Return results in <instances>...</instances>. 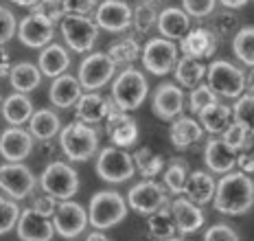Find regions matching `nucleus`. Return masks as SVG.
Wrapping results in <instances>:
<instances>
[{"label": "nucleus", "instance_id": "nucleus-43", "mask_svg": "<svg viewBox=\"0 0 254 241\" xmlns=\"http://www.w3.org/2000/svg\"><path fill=\"white\" fill-rule=\"evenodd\" d=\"M20 213L22 211L13 200H7V197L0 195V235L11 233L20 219Z\"/></svg>", "mask_w": 254, "mask_h": 241}, {"label": "nucleus", "instance_id": "nucleus-6", "mask_svg": "<svg viewBox=\"0 0 254 241\" xmlns=\"http://www.w3.org/2000/svg\"><path fill=\"white\" fill-rule=\"evenodd\" d=\"M40 186L53 200H70L79 191V176L66 162H51L40 176Z\"/></svg>", "mask_w": 254, "mask_h": 241}, {"label": "nucleus", "instance_id": "nucleus-23", "mask_svg": "<svg viewBox=\"0 0 254 241\" xmlns=\"http://www.w3.org/2000/svg\"><path fill=\"white\" fill-rule=\"evenodd\" d=\"M81 94H83V88H81V83H79L77 77L64 72V75L53 79L51 90H49V99L55 108L68 110V108L77 106V101L81 99Z\"/></svg>", "mask_w": 254, "mask_h": 241}, {"label": "nucleus", "instance_id": "nucleus-9", "mask_svg": "<svg viewBox=\"0 0 254 241\" xmlns=\"http://www.w3.org/2000/svg\"><path fill=\"white\" fill-rule=\"evenodd\" d=\"M125 202L131 211H136L138 215H151L160 211V208L169 206V195H167V188L160 182L142 180L129 188Z\"/></svg>", "mask_w": 254, "mask_h": 241}, {"label": "nucleus", "instance_id": "nucleus-18", "mask_svg": "<svg viewBox=\"0 0 254 241\" xmlns=\"http://www.w3.org/2000/svg\"><path fill=\"white\" fill-rule=\"evenodd\" d=\"M15 230H18L20 241H51L55 235L51 217L33 211V208H26L24 213H20Z\"/></svg>", "mask_w": 254, "mask_h": 241}, {"label": "nucleus", "instance_id": "nucleus-39", "mask_svg": "<svg viewBox=\"0 0 254 241\" xmlns=\"http://www.w3.org/2000/svg\"><path fill=\"white\" fill-rule=\"evenodd\" d=\"M230 110H232V117H235L237 123H241L243 127L254 136V94L248 92V94L237 97V103Z\"/></svg>", "mask_w": 254, "mask_h": 241}, {"label": "nucleus", "instance_id": "nucleus-28", "mask_svg": "<svg viewBox=\"0 0 254 241\" xmlns=\"http://www.w3.org/2000/svg\"><path fill=\"white\" fill-rule=\"evenodd\" d=\"M215 184H217V182L213 180V176H210V174H206V171H193V174L187 178L184 193H187V197L193 204L204 206V204L213 202Z\"/></svg>", "mask_w": 254, "mask_h": 241}, {"label": "nucleus", "instance_id": "nucleus-22", "mask_svg": "<svg viewBox=\"0 0 254 241\" xmlns=\"http://www.w3.org/2000/svg\"><path fill=\"white\" fill-rule=\"evenodd\" d=\"M112 99H105L99 92H88L81 94V99L77 101L75 106V114L79 123H86V125H94L99 120L108 119V114L112 112Z\"/></svg>", "mask_w": 254, "mask_h": 241}, {"label": "nucleus", "instance_id": "nucleus-46", "mask_svg": "<svg viewBox=\"0 0 254 241\" xmlns=\"http://www.w3.org/2000/svg\"><path fill=\"white\" fill-rule=\"evenodd\" d=\"M15 31H18L15 15L9 11L7 7H2V4H0V46L7 44V42L15 35Z\"/></svg>", "mask_w": 254, "mask_h": 241}, {"label": "nucleus", "instance_id": "nucleus-24", "mask_svg": "<svg viewBox=\"0 0 254 241\" xmlns=\"http://www.w3.org/2000/svg\"><path fill=\"white\" fill-rule=\"evenodd\" d=\"M237 158H239L237 151L230 149L221 138H210L206 143L204 160L208 171H213V174H228V171H232L237 165Z\"/></svg>", "mask_w": 254, "mask_h": 241}, {"label": "nucleus", "instance_id": "nucleus-49", "mask_svg": "<svg viewBox=\"0 0 254 241\" xmlns=\"http://www.w3.org/2000/svg\"><path fill=\"white\" fill-rule=\"evenodd\" d=\"M55 206H57V200H53L51 195H44V197H38L31 208H33V211H38V213H42V215H46V217H53Z\"/></svg>", "mask_w": 254, "mask_h": 241}, {"label": "nucleus", "instance_id": "nucleus-37", "mask_svg": "<svg viewBox=\"0 0 254 241\" xmlns=\"http://www.w3.org/2000/svg\"><path fill=\"white\" fill-rule=\"evenodd\" d=\"M149 233L156 239H160V241L171 239L173 235H176V224H173V217H171L169 206H165V208H160V211L149 215Z\"/></svg>", "mask_w": 254, "mask_h": 241}, {"label": "nucleus", "instance_id": "nucleus-41", "mask_svg": "<svg viewBox=\"0 0 254 241\" xmlns=\"http://www.w3.org/2000/svg\"><path fill=\"white\" fill-rule=\"evenodd\" d=\"M221 134H224V138H221V140H224V143L228 145L230 149H235V151L248 149V147H250V143H252V138H250L252 134L248 132L241 123H237V120H235V123H230Z\"/></svg>", "mask_w": 254, "mask_h": 241}, {"label": "nucleus", "instance_id": "nucleus-15", "mask_svg": "<svg viewBox=\"0 0 254 241\" xmlns=\"http://www.w3.org/2000/svg\"><path fill=\"white\" fill-rule=\"evenodd\" d=\"M151 110L158 119L162 120H173L178 117H182L184 110V92L178 83H160L153 92L151 99Z\"/></svg>", "mask_w": 254, "mask_h": 241}, {"label": "nucleus", "instance_id": "nucleus-21", "mask_svg": "<svg viewBox=\"0 0 254 241\" xmlns=\"http://www.w3.org/2000/svg\"><path fill=\"white\" fill-rule=\"evenodd\" d=\"M180 51H182V55L199 61L206 60V57H213V53L217 51V33L206 27L190 29L180 42Z\"/></svg>", "mask_w": 254, "mask_h": 241}, {"label": "nucleus", "instance_id": "nucleus-47", "mask_svg": "<svg viewBox=\"0 0 254 241\" xmlns=\"http://www.w3.org/2000/svg\"><path fill=\"white\" fill-rule=\"evenodd\" d=\"M204 241H239V235L228 224H215V226L206 230Z\"/></svg>", "mask_w": 254, "mask_h": 241}, {"label": "nucleus", "instance_id": "nucleus-25", "mask_svg": "<svg viewBox=\"0 0 254 241\" xmlns=\"http://www.w3.org/2000/svg\"><path fill=\"white\" fill-rule=\"evenodd\" d=\"M158 31L165 40H182L184 35L190 31V18L184 9L169 7L165 11L158 13Z\"/></svg>", "mask_w": 254, "mask_h": 241}, {"label": "nucleus", "instance_id": "nucleus-13", "mask_svg": "<svg viewBox=\"0 0 254 241\" xmlns=\"http://www.w3.org/2000/svg\"><path fill=\"white\" fill-rule=\"evenodd\" d=\"M116 72V64L108 57V53H92L79 66V83L83 90L88 92H97L99 88L108 86L112 81Z\"/></svg>", "mask_w": 254, "mask_h": 241}, {"label": "nucleus", "instance_id": "nucleus-5", "mask_svg": "<svg viewBox=\"0 0 254 241\" xmlns=\"http://www.w3.org/2000/svg\"><path fill=\"white\" fill-rule=\"evenodd\" d=\"M206 79L210 90L226 99H237L246 90V72L226 60L210 61L206 66Z\"/></svg>", "mask_w": 254, "mask_h": 241}, {"label": "nucleus", "instance_id": "nucleus-44", "mask_svg": "<svg viewBox=\"0 0 254 241\" xmlns=\"http://www.w3.org/2000/svg\"><path fill=\"white\" fill-rule=\"evenodd\" d=\"M31 13H38L42 18H46L49 22H60L64 18V0H38V2L31 7Z\"/></svg>", "mask_w": 254, "mask_h": 241}, {"label": "nucleus", "instance_id": "nucleus-42", "mask_svg": "<svg viewBox=\"0 0 254 241\" xmlns=\"http://www.w3.org/2000/svg\"><path fill=\"white\" fill-rule=\"evenodd\" d=\"M213 103H219V99H217V94L210 90L208 83H199V86H195L193 90H190V97H189V108L193 114H199L204 108L213 106Z\"/></svg>", "mask_w": 254, "mask_h": 241}, {"label": "nucleus", "instance_id": "nucleus-55", "mask_svg": "<svg viewBox=\"0 0 254 241\" xmlns=\"http://www.w3.org/2000/svg\"><path fill=\"white\" fill-rule=\"evenodd\" d=\"M165 241H184V239H180V237H171V239H165Z\"/></svg>", "mask_w": 254, "mask_h": 241}, {"label": "nucleus", "instance_id": "nucleus-10", "mask_svg": "<svg viewBox=\"0 0 254 241\" xmlns=\"http://www.w3.org/2000/svg\"><path fill=\"white\" fill-rule=\"evenodd\" d=\"M142 66L156 77H165L173 70L178 61V46L171 40L153 38L140 49Z\"/></svg>", "mask_w": 254, "mask_h": 241}, {"label": "nucleus", "instance_id": "nucleus-56", "mask_svg": "<svg viewBox=\"0 0 254 241\" xmlns=\"http://www.w3.org/2000/svg\"><path fill=\"white\" fill-rule=\"evenodd\" d=\"M142 2H151L153 4V2H160V0H142Z\"/></svg>", "mask_w": 254, "mask_h": 241}, {"label": "nucleus", "instance_id": "nucleus-31", "mask_svg": "<svg viewBox=\"0 0 254 241\" xmlns=\"http://www.w3.org/2000/svg\"><path fill=\"white\" fill-rule=\"evenodd\" d=\"M9 81H11L15 92L29 94L40 86L42 72H40V68L35 64H31V61H18V64H13L11 70H9Z\"/></svg>", "mask_w": 254, "mask_h": 241}, {"label": "nucleus", "instance_id": "nucleus-3", "mask_svg": "<svg viewBox=\"0 0 254 241\" xmlns=\"http://www.w3.org/2000/svg\"><path fill=\"white\" fill-rule=\"evenodd\" d=\"M127 206L125 197L116 191H99L90 197L88 204V224L97 230H108L119 226L127 217Z\"/></svg>", "mask_w": 254, "mask_h": 241}, {"label": "nucleus", "instance_id": "nucleus-36", "mask_svg": "<svg viewBox=\"0 0 254 241\" xmlns=\"http://www.w3.org/2000/svg\"><path fill=\"white\" fill-rule=\"evenodd\" d=\"M232 53L243 66L254 68V27H243L232 40Z\"/></svg>", "mask_w": 254, "mask_h": 241}, {"label": "nucleus", "instance_id": "nucleus-12", "mask_svg": "<svg viewBox=\"0 0 254 241\" xmlns=\"http://www.w3.org/2000/svg\"><path fill=\"white\" fill-rule=\"evenodd\" d=\"M53 228L64 239H77L88 226V211L79 202L62 200L53 213Z\"/></svg>", "mask_w": 254, "mask_h": 241}, {"label": "nucleus", "instance_id": "nucleus-1", "mask_svg": "<svg viewBox=\"0 0 254 241\" xmlns=\"http://www.w3.org/2000/svg\"><path fill=\"white\" fill-rule=\"evenodd\" d=\"M215 211L230 217H239L252 211L254 206V180L243 171H228L215 184L213 195Z\"/></svg>", "mask_w": 254, "mask_h": 241}, {"label": "nucleus", "instance_id": "nucleus-34", "mask_svg": "<svg viewBox=\"0 0 254 241\" xmlns=\"http://www.w3.org/2000/svg\"><path fill=\"white\" fill-rule=\"evenodd\" d=\"M108 57L116 66H129L140 57V46L134 38H121L108 46Z\"/></svg>", "mask_w": 254, "mask_h": 241}, {"label": "nucleus", "instance_id": "nucleus-50", "mask_svg": "<svg viewBox=\"0 0 254 241\" xmlns=\"http://www.w3.org/2000/svg\"><path fill=\"white\" fill-rule=\"evenodd\" d=\"M9 70H11L9 57H7V53H4V51H0V79H2V77H7Z\"/></svg>", "mask_w": 254, "mask_h": 241}, {"label": "nucleus", "instance_id": "nucleus-8", "mask_svg": "<svg viewBox=\"0 0 254 241\" xmlns=\"http://www.w3.org/2000/svg\"><path fill=\"white\" fill-rule=\"evenodd\" d=\"M136 174L131 156L121 147H105L97 156V176L110 184H123Z\"/></svg>", "mask_w": 254, "mask_h": 241}, {"label": "nucleus", "instance_id": "nucleus-51", "mask_svg": "<svg viewBox=\"0 0 254 241\" xmlns=\"http://www.w3.org/2000/svg\"><path fill=\"white\" fill-rule=\"evenodd\" d=\"M221 4H224L226 9H241V7H246L250 0H219Z\"/></svg>", "mask_w": 254, "mask_h": 241}, {"label": "nucleus", "instance_id": "nucleus-52", "mask_svg": "<svg viewBox=\"0 0 254 241\" xmlns=\"http://www.w3.org/2000/svg\"><path fill=\"white\" fill-rule=\"evenodd\" d=\"M246 88L250 90V94H254V68H250V72L246 75Z\"/></svg>", "mask_w": 254, "mask_h": 241}, {"label": "nucleus", "instance_id": "nucleus-35", "mask_svg": "<svg viewBox=\"0 0 254 241\" xmlns=\"http://www.w3.org/2000/svg\"><path fill=\"white\" fill-rule=\"evenodd\" d=\"M131 160H134L136 169L140 171V176H145V180H151V178L162 174V169H165V160H162L156 151H151L149 147L136 149V154L131 156Z\"/></svg>", "mask_w": 254, "mask_h": 241}, {"label": "nucleus", "instance_id": "nucleus-19", "mask_svg": "<svg viewBox=\"0 0 254 241\" xmlns=\"http://www.w3.org/2000/svg\"><path fill=\"white\" fill-rule=\"evenodd\" d=\"M33 136L22 127H9L0 134V156L7 162H24L33 151Z\"/></svg>", "mask_w": 254, "mask_h": 241}, {"label": "nucleus", "instance_id": "nucleus-26", "mask_svg": "<svg viewBox=\"0 0 254 241\" xmlns=\"http://www.w3.org/2000/svg\"><path fill=\"white\" fill-rule=\"evenodd\" d=\"M169 138H171V145L176 149H189L190 145L199 143L204 138V129L202 125L190 117H178L173 119L171 129H169Z\"/></svg>", "mask_w": 254, "mask_h": 241}, {"label": "nucleus", "instance_id": "nucleus-2", "mask_svg": "<svg viewBox=\"0 0 254 241\" xmlns=\"http://www.w3.org/2000/svg\"><path fill=\"white\" fill-rule=\"evenodd\" d=\"M60 147L70 162H86L99 151V134L92 125L75 120L60 129Z\"/></svg>", "mask_w": 254, "mask_h": 241}, {"label": "nucleus", "instance_id": "nucleus-7", "mask_svg": "<svg viewBox=\"0 0 254 241\" xmlns=\"http://www.w3.org/2000/svg\"><path fill=\"white\" fill-rule=\"evenodd\" d=\"M60 27H62L64 42H66L68 49L75 51V53H88V51H92V46L97 44L99 27L88 15L66 13L62 18Z\"/></svg>", "mask_w": 254, "mask_h": 241}, {"label": "nucleus", "instance_id": "nucleus-48", "mask_svg": "<svg viewBox=\"0 0 254 241\" xmlns=\"http://www.w3.org/2000/svg\"><path fill=\"white\" fill-rule=\"evenodd\" d=\"M99 0H64V13H75V15H88L94 11Z\"/></svg>", "mask_w": 254, "mask_h": 241}, {"label": "nucleus", "instance_id": "nucleus-17", "mask_svg": "<svg viewBox=\"0 0 254 241\" xmlns=\"http://www.w3.org/2000/svg\"><path fill=\"white\" fill-rule=\"evenodd\" d=\"M105 132H108L114 147H121V149L131 147L138 140V125H136V120L127 112H121V110H112L108 114Z\"/></svg>", "mask_w": 254, "mask_h": 241}, {"label": "nucleus", "instance_id": "nucleus-38", "mask_svg": "<svg viewBox=\"0 0 254 241\" xmlns=\"http://www.w3.org/2000/svg\"><path fill=\"white\" fill-rule=\"evenodd\" d=\"M187 162L184 160H173L171 165L165 169V186L169 193H173V195H180V193H184V184H187Z\"/></svg>", "mask_w": 254, "mask_h": 241}, {"label": "nucleus", "instance_id": "nucleus-27", "mask_svg": "<svg viewBox=\"0 0 254 241\" xmlns=\"http://www.w3.org/2000/svg\"><path fill=\"white\" fill-rule=\"evenodd\" d=\"M68 66H70V55H68V51L62 44H53L51 42V44H46L42 49L40 60H38V68L42 75L55 79V77H60L68 70Z\"/></svg>", "mask_w": 254, "mask_h": 241}, {"label": "nucleus", "instance_id": "nucleus-11", "mask_svg": "<svg viewBox=\"0 0 254 241\" xmlns=\"http://www.w3.org/2000/svg\"><path fill=\"white\" fill-rule=\"evenodd\" d=\"M35 180L33 171L24 162H4L0 165V191H4L11 200H24L33 193Z\"/></svg>", "mask_w": 254, "mask_h": 241}, {"label": "nucleus", "instance_id": "nucleus-32", "mask_svg": "<svg viewBox=\"0 0 254 241\" xmlns=\"http://www.w3.org/2000/svg\"><path fill=\"white\" fill-rule=\"evenodd\" d=\"M173 75H176L178 86L195 88V86H199L202 79L206 77V66L199 60H193V57L184 55L182 60H178L176 66H173Z\"/></svg>", "mask_w": 254, "mask_h": 241}, {"label": "nucleus", "instance_id": "nucleus-16", "mask_svg": "<svg viewBox=\"0 0 254 241\" xmlns=\"http://www.w3.org/2000/svg\"><path fill=\"white\" fill-rule=\"evenodd\" d=\"M18 40L29 49H44L46 44L53 42L55 35V24L49 22L46 18H42L38 13H29L22 22L18 24Z\"/></svg>", "mask_w": 254, "mask_h": 241}, {"label": "nucleus", "instance_id": "nucleus-57", "mask_svg": "<svg viewBox=\"0 0 254 241\" xmlns=\"http://www.w3.org/2000/svg\"><path fill=\"white\" fill-rule=\"evenodd\" d=\"M0 103H2V99H0Z\"/></svg>", "mask_w": 254, "mask_h": 241}, {"label": "nucleus", "instance_id": "nucleus-30", "mask_svg": "<svg viewBox=\"0 0 254 241\" xmlns=\"http://www.w3.org/2000/svg\"><path fill=\"white\" fill-rule=\"evenodd\" d=\"M62 129V120L53 110H38L31 114L29 119V134L35 140H51L60 134Z\"/></svg>", "mask_w": 254, "mask_h": 241}, {"label": "nucleus", "instance_id": "nucleus-4", "mask_svg": "<svg viewBox=\"0 0 254 241\" xmlns=\"http://www.w3.org/2000/svg\"><path fill=\"white\" fill-rule=\"evenodd\" d=\"M149 94V83L147 77L142 75L138 68H125L112 83V103L121 112H131L138 110L145 103Z\"/></svg>", "mask_w": 254, "mask_h": 241}, {"label": "nucleus", "instance_id": "nucleus-14", "mask_svg": "<svg viewBox=\"0 0 254 241\" xmlns=\"http://www.w3.org/2000/svg\"><path fill=\"white\" fill-rule=\"evenodd\" d=\"M94 22L108 33H123L131 27V7L125 0H103L97 4Z\"/></svg>", "mask_w": 254, "mask_h": 241}, {"label": "nucleus", "instance_id": "nucleus-20", "mask_svg": "<svg viewBox=\"0 0 254 241\" xmlns=\"http://www.w3.org/2000/svg\"><path fill=\"white\" fill-rule=\"evenodd\" d=\"M173 224L180 235H193L204 226V213L197 204H193L189 197H178L169 204Z\"/></svg>", "mask_w": 254, "mask_h": 241}, {"label": "nucleus", "instance_id": "nucleus-45", "mask_svg": "<svg viewBox=\"0 0 254 241\" xmlns=\"http://www.w3.org/2000/svg\"><path fill=\"white\" fill-rule=\"evenodd\" d=\"M217 0H182V9L190 18H208L215 11Z\"/></svg>", "mask_w": 254, "mask_h": 241}, {"label": "nucleus", "instance_id": "nucleus-53", "mask_svg": "<svg viewBox=\"0 0 254 241\" xmlns=\"http://www.w3.org/2000/svg\"><path fill=\"white\" fill-rule=\"evenodd\" d=\"M86 241H112V239H110V237H105L103 233H90Z\"/></svg>", "mask_w": 254, "mask_h": 241}, {"label": "nucleus", "instance_id": "nucleus-29", "mask_svg": "<svg viewBox=\"0 0 254 241\" xmlns=\"http://www.w3.org/2000/svg\"><path fill=\"white\" fill-rule=\"evenodd\" d=\"M0 110H2V117L11 127H20V125L29 123L31 114H33V103L31 99L22 92H13L0 103Z\"/></svg>", "mask_w": 254, "mask_h": 241}, {"label": "nucleus", "instance_id": "nucleus-33", "mask_svg": "<svg viewBox=\"0 0 254 241\" xmlns=\"http://www.w3.org/2000/svg\"><path fill=\"white\" fill-rule=\"evenodd\" d=\"M232 110L224 103H213V106L204 108L199 112V120H202V129L210 134H221L230 125Z\"/></svg>", "mask_w": 254, "mask_h": 241}, {"label": "nucleus", "instance_id": "nucleus-40", "mask_svg": "<svg viewBox=\"0 0 254 241\" xmlns=\"http://www.w3.org/2000/svg\"><path fill=\"white\" fill-rule=\"evenodd\" d=\"M158 22V11L151 2H140L131 9V27H134L138 33H147L153 24Z\"/></svg>", "mask_w": 254, "mask_h": 241}, {"label": "nucleus", "instance_id": "nucleus-54", "mask_svg": "<svg viewBox=\"0 0 254 241\" xmlns=\"http://www.w3.org/2000/svg\"><path fill=\"white\" fill-rule=\"evenodd\" d=\"M13 4H20V7H33L38 0H11Z\"/></svg>", "mask_w": 254, "mask_h": 241}]
</instances>
